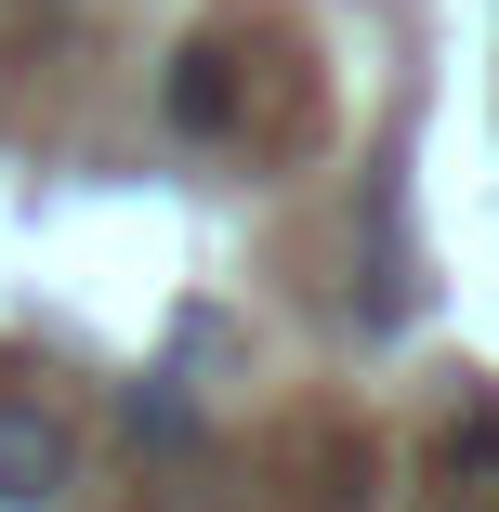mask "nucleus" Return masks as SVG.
<instances>
[{"label":"nucleus","instance_id":"obj_1","mask_svg":"<svg viewBox=\"0 0 499 512\" xmlns=\"http://www.w3.org/2000/svg\"><path fill=\"white\" fill-rule=\"evenodd\" d=\"M66 486H79V434H66V407L0 394V512H66Z\"/></svg>","mask_w":499,"mask_h":512},{"label":"nucleus","instance_id":"obj_2","mask_svg":"<svg viewBox=\"0 0 499 512\" xmlns=\"http://www.w3.org/2000/svg\"><path fill=\"white\" fill-rule=\"evenodd\" d=\"M171 132H237V53H211V40H184L171 53Z\"/></svg>","mask_w":499,"mask_h":512},{"label":"nucleus","instance_id":"obj_3","mask_svg":"<svg viewBox=\"0 0 499 512\" xmlns=\"http://www.w3.org/2000/svg\"><path fill=\"white\" fill-rule=\"evenodd\" d=\"M171 512H184V499H171Z\"/></svg>","mask_w":499,"mask_h":512}]
</instances>
